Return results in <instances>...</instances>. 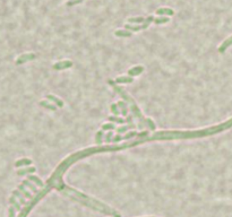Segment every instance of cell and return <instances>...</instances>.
Returning a JSON list of instances; mask_svg holds the SVG:
<instances>
[{
    "label": "cell",
    "mask_w": 232,
    "mask_h": 217,
    "mask_svg": "<svg viewBox=\"0 0 232 217\" xmlns=\"http://www.w3.org/2000/svg\"><path fill=\"white\" fill-rule=\"evenodd\" d=\"M112 138H113V134H112V131H108L105 135H104V139H105V141L108 143V144H110V143H112Z\"/></svg>",
    "instance_id": "obj_23"
},
{
    "label": "cell",
    "mask_w": 232,
    "mask_h": 217,
    "mask_svg": "<svg viewBox=\"0 0 232 217\" xmlns=\"http://www.w3.org/2000/svg\"><path fill=\"white\" fill-rule=\"evenodd\" d=\"M103 137H104V134H103V130H100L96 132V135H95V144L96 145H102L103 143Z\"/></svg>",
    "instance_id": "obj_16"
},
{
    "label": "cell",
    "mask_w": 232,
    "mask_h": 217,
    "mask_svg": "<svg viewBox=\"0 0 232 217\" xmlns=\"http://www.w3.org/2000/svg\"><path fill=\"white\" fill-rule=\"evenodd\" d=\"M47 100L51 101L52 103H54V104L58 106V107H63V102L61 101V100H60L59 97L54 96V95H51V94L47 95Z\"/></svg>",
    "instance_id": "obj_8"
},
{
    "label": "cell",
    "mask_w": 232,
    "mask_h": 217,
    "mask_svg": "<svg viewBox=\"0 0 232 217\" xmlns=\"http://www.w3.org/2000/svg\"><path fill=\"white\" fill-rule=\"evenodd\" d=\"M40 105L45 107V109H49V110H51V111H56L57 110V105H54V104H51L49 100H44V101H41L40 102Z\"/></svg>",
    "instance_id": "obj_13"
},
{
    "label": "cell",
    "mask_w": 232,
    "mask_h": 217,
    "mask_svg": "<svg viewBox=\"0 0 232 217\" xmlns=\"http://www.w3.org/2000/svg\"><path fill=\"white\" fill-rule=\"evenodd\" d=\"M29 181H33L35 184H38L39 187H44V183L40 180L38 176H35V175H29Z\"/></svg>",
    "instance_id": "obj_18"
},
{
    "label": "cell",
    "mask_w": 232,
    "mask_h": 217,
    "mask_svg": "<svg viewBox=\"0 0 232 217\" xmlns=\"http://www.w3.org/2000/svg\"><path fill=\"white\" fill-rule=\"evenodd\" d=\"M117 84H130L134 82V78L131 76H120L114 80Z\"/></svg>",
    "instance_id": "obj_7"
},
{
    "label": "cell",
    "mask_w": 232,
    "mask_h": 217,
    "mask_svg": "<svg viewBox=\"0 0 232 217\" xmlns=\"http://www.w3.org/2000/svg\"><path fill=\"white\" fill-rule=\"evenodd\" d=\"M138 134L135 132V131H133V132H128L126 134L125 136H122V140H128V139H131V138H134V137H137Z\"/></svg>",
    "instance_id": "obj_22"
},
{
    "label": "cell",
    "mask_w": 232,
    "mask_h": 217,
    "mask_svg": "<svg viewBox=\"0 0 232 217\" xmlns=\"http://www.w3.org/2000/svg\"><path fill=\"white\" fill-rule=\"evenodd\" d=\"M170 22V18L169 16H160L157 18H154V24L156 25H160V24H166V23H169Z\"/></svg>",
    "instance_id": "obj_15"
},
{
    "label": "cell",
    "mask_w": 232,
    "mask_h": 217,
    "mask_svg": "<svg viewBox=\"0 0 232 217\" xmlns=\"http://www.w3.org/2000/svg\"><path fill=\"white\" fill-rule=\"evenodd\" d=\"M128 125H124V127H120V128H117V134H124V132H127L128 131Z\"/></svg>",
    "instance_id": "obj_27"
},
{
    "label": "cell",
    "mask_w": 232,
    "mask_h": 217,
    "mask_svg": "<svg viewBox=\"0 0 232 217\" xmlns=\"http://www.w3.org/2000/svg\"><path fill=\"white\" fill-rule=\"evenodd\" d=\"M9 217H15V210H14V207H10V208H9Z\"/></svg>",
    "instance_id": "obj_30"
},
{
    "label": "cell",
    "mask_w": 232,
    "mask_h": 217,
    "mask_svg": "<svg viewBox=\"0 0 232 217\" xmlns=\"http://www.w3.org/2000/svg\"><path fill=\"white\" fill-rule=\"evenodd\" d=\"M156 14L159 16H172L174 14L173 9L168 8V7H163V8H159L156 10Z\"/></svg>",
    "instance_id": "obj_3"
},
{
    "label": "cell",
    "mask_w": 232,
    "mask_h": 217,
    "mask_svg": "<svg viewBox=\"0 0 232 217\" xmlns=\"http://www.w3.org/2000/svg\"><path fill=\"white\" fill-rule=\"evenodd\" d=\"M109 121L110 122H117V123H120V125H122V123H125L126 122V120L125 119H121V118H118V116H109Z\"/></svg>",
    "instance_id": "obj_19"
},
{
    "label": "cell",
    "mask_w": 232,
    "mask_h": 217,
    "mask_svg": "<svg viewBox=\"0 0 232 217\" xmlns=\"http://www.w3.org/2000/svg\"><path fill=\"white\" fill-rule=\"evenodd\" d=\"M154 16H148V17H146V20L145 22L142 24V29H146L148 26L151 25V23H153L154 22Z\"/></svg>",
    "instance_id": "obj_17"
},
{
    "label": "cell",
    "mask_w": 232,
    "mask_h": 217,
    "mask_svg": "<svg viewBox=\"0 0 232 217\" xmlns=\"http://www.w3.org/2000/svg\"><path fill=\"white\" fill-rule=\"evenodd\" d=\"M35 167L34 166H27V167H24V169H18L17 170V174L18 175H25V174H31L35 172Z\"/></svg>",
    "instance_id": "obj_10"
},
{
    "label": "cell",
    "mask_w": 232,
    "mask_h": 217,
    "mask_svg": "<svg viewBox=\"0 0 232 217\" xmlns=\"http://www.w3.org/2000/svg\"><path fill=\"white\" fill-rule=\"evenodd\" d=\"M125 29H127V31H130V32H138V31L142 29V25L127 23V24H125Z\"/></svg>",
    "instance_id": "obj_12"
},
{
    "label": "cell",
    "mask_w": 232,
    "mask_h": 217,
    "mask_svg": "<svg viewBox=\"0 0 232 217\" xmlns=\"http://www.w3.org/2000/svg\"><path fill=\"white\" fill-rule=\"evenodd\" d=\"M114 35L118 38H130L131 32L130 31H127V29H118L114 32Z\"/></svg>",
    "instance_id": "obj_11"
},
{
    "label": "cell",
    "mask_w": 232,
    "mask_h": 217,
    "mask_svg": "<svg viewBox=\"0 0 232 217\" xmlns=\"http://www.w3.org/2000/svg\"><path fill=\"white\" fill-rule=\"evenodd\" d=\"M83 0H70V1H68L67 2V6L69 7H73V6H76L78 4H82Z\"/></svg>",
    "instance_id": "obj_26"
},
{
    "label": "cell",
    "mask_w": 232,
    "mask_h": 217,
    "mask_svg": "<svg viewBox=\"0 0 232 217\" xmlns=\"http://www.w3.org/2000/svg\"><path fill=\"white\" fill-rule=\"evenodd\" d=\"M31 164H32V159L29 158H20L15 162V166L18 167V169L22 167V166H29Z\"/></svg>",
    "instance_id": "obj_5"
},
{
    "label": "cell",
    "mask_w": 232,
    "mask_h": 217,
    "mask_svg": "<svg viewBox=\"0 0 232 217\" xmlns=\"http://www.w3.org/2000/svg\"><path fill=\"white\" fill-rule=\"evenodd\" d=\"M146 123H147V127L150 128V130H155V123L151 120L150 118H146Z\"/></svg>",
    "instance_id": "obj_25"
},
{
    "label": "cell",
    "mask_w": 232,
    "mask_h": 217,
    "mask_svg": "<svg viewBox=\"0 0 232 217\" xmlns=\"http://www.w3.org/2000/svg\"><path fill=\"white\" fill-rule=\"evenodd\" d=\"M116 128V125L113 122H110V123H104V125H102V130L105 131V130H113Z\"/></svg>",
    "instance_id": "obj_20"
},
{
    "label": "cell",
    "mask_w": 232,
    "mask_h": 217,
    "mask_svg": "<svg viewBox=\"0 0 232 217\" xmlns=\"http://www.w3.org/2000/svg\"><path fill=\"white\" fill-rule=\"evenodd\" d=\"M232 45V35L230 36V38H227L224 42H223L221 45H220V48H218V52L220 53H223V52H225V50H227L229 47H231Z\"/></svg>",
    "instance_id": "obj_6"
},
{
    "label": "cell",
    "mask_w": 232,
    "mask_h": 217,
    "mask_svg": "<svg viewBox=\"0 0 232 217\" xmlns=\"http://www.w3.org/2000/svg\"><path fill=\"white\" fill-rule=\"evenodd\" d=\"M117 105L119 106L121 109V114L124 116H126L128 114V110H129V105L127 104V102H122V101H119L117 103Z\"/></svg>",
    "instance_id": "obj_9"
},
{
    "label": "cell",
    "mask_w": 232,
    "mask_h": 217,
    "mask_svg": "<svg viewBox=\"0 0 232 217\" xmlns=\"http://www.w3.org/2000/svg\"><path fill=\"white\" fill-rule=\"evenodd\" d=\"M110 110H111V112L114 114V116H119V114L121 113V111L119 110V106L117 105V104H112Z\"/></svg>",
    "instance_id": "obj_24"
},
{
    "label": "cell",
    "mask_w": 232,
    "mask_h": 217,
    "mask_svg": "<svg viewBox=\"0 0 232 217\" xmlns=\"http://www.w3.org/2000/svg\"><path fill=\"white\" fill-rule=\"evenodd\" d=\"M143 71H144V67H142V66H136V67L131 68V69L128 70V76H131V77H134V76H139Z\"/></svg>",
    "instance_id": "obj_4"
},
{
    "label": "cell",
    "mask_w": 232,
    "mask_h": 217,
    "mask_svg": "<svg viewBox=\"0 0 232 217\" xmlns=\"http://www.w3.org/2000/svg\"><path fill=\"white\" fill-rule=\"evenodd\" d=\"M73 67V62L69 60H63V61H58L53 65V69L54 70H63V69H68V68Z\"/></svg>",
    "instance_id": "obj_2"
},
{
    "label": "cell",
    "mask_w": 232,
    "mask_h": 217,
    "mask_svg": "<svg viewBox=\"0 0 232 217\" xmlns=\"http://www.w3.org/2000/svg\"><path fill=\"white\" fill-rule=\"evenodd\" d=\"M23 184H24L25 187L29 188L31 190H33L34 192H38V189H36V187H34L33 184L29 182V180H24V181H23Z\"/></svg>",
    "instance_id": "obj_21"
},
{
    "label": "cell",
    "mask_w": 232,
    "mask_h": 217,
    "mask_svg": "<svg viewBox=\"0 0 232 217\" xmlns=\"http://www.w3.org/2000/svg\"><path fill=\"white\" fill-rule=\"evenodd\" d=\"M36 58V54L35 53H24V54H20L18 58L16 59V65H23V63L27 62V61H32Z\"/></svg>",
    "instance_id": "obj_1"
},
{
    "label": "cell",
    "mask_w": 232,
    "mask_h": 217,
    "mask_svg": "<svg viewBox=\"0 0 232 217\" xmlns=\"http://www.w3.org/2000/svg\"><path fill=\"white\" fill-rule=\"evenodd\" d=\"M145 17H143V16H137V17H130L129 20H128V23H130V24H143L144 22H145Z\"/></svg>",
    "instance_id": "obj_14"
},
{
    "label": "cell",
    "mask_w": 232,
    "mask_h": 217,
    "mask_svg": "<svg viewBox=\"0 0 232 217\" xmlns=\"http://www.w3.org/2000/svg\"><path fill=\"white\" fill-rule=\"evenodd\" d=\"M133 119H134V116H128L126 119V123L127 125H129V123H133Z\"/></svg>",
    "instance_id": "obj_29"
},
{
    "label": "cell",
    "mask_w": 232,
    "mask_h": 217,
    "mask_svg": "<svg viewBox=\"0 0 232 217\" xmlns=\"http://www.w3.org/2000/svg\"><path fill=\"white\" fill-rule=\"evenodd\" d=\"M121 140H122V136H121L120 134H118V135H116L112 138V141H113V143H119Z\"/></svg>",
    "instance_id": "obj_28"
}]
</instances>
